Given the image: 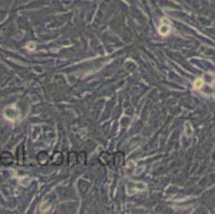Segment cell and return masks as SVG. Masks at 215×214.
Listing matches in <instances>:
<instances>
[{
	"label": "cell",
	"instance_id": "obj_8",
	"mask_svg": "<svg viewBox=\"0 0 215 214\" xmlns=\"http://www.w3.org/2000/svg\"><path fill=\"white\" fill-rule=\"evenodd\" d=\"M159 33L163 34V36L168 34V33H169V26H168V25H163V26H161V28H159Z\"/></svg>",
	"mask_w": 215,
	"mask_h": 214
},
{
	"label": "cell",
	"instance_id": "obj_9",
	"mask_svg": "<svg viewBox=\"0 0 215 214\" xmlns=\"http://www.w3.org/2000/svg\"><path fill=\"white\" fill-rule=\"evenodd\" d=\"M202 85H203V81H202V79H197L196 81H195V84H194V87H195L196 89H200Z\"/></svg>",
	"mask_w": 215,
	"mask_h": 214
},
{
	"label": "cell",
	"instance_id": "obj_2",
	"mask_svg": "<svg viewBox=\"0 0 215 214\" xmlns=\"http://www.w3.org/2000/svg\"><path fill=\"white\" fill-rule=\"evenodd\" d=\"M49 160H50V157H49L48 153L45 151H41L38 153V155H36V160H38V163H39V165L41 166H45L48 164Z\"/></svg>",
	"mask_w": 215,
	"mask_h": 214
},
{
	"label": "cell",
	"instance_id": "obj_5",
	"mask_svg": "<svg viewBox=\"0 0 215 214\" xmlns=\"http://www.w3.org/2000/svg\"><path fill=\"white\" fill-rule=\"evenodd\" d=\"M63 163V154L61 152H55L52 156V164L55 166H60Z\"/></svg>",
	"mask_w": 215,
	"mask_h": 214
},
{
	"label": "cell",
	"instance_id": "obj_10",
	"mask_svg": "<svg viewBox=\"0 0 215 214\" xmlns=\"http://www.w3.org/2000/svg\"><path fill=\"white\" fill-rule=\"evenodd\" d=\"M34 47H35V45L33 44V43H29V44H28V48L29 49H33Z\"/></svg>",
	"mask_w": 215,
	"mask_h": 214
},
{
	"label": "cell",
	"instance_id": "obj_1",
	"mask_svg": "<svg viewBox=\"0 0 215 214\" xmlns=\"http://www.w3.org/2000/svg\"><path fill=\"white\" fill-rule=\"evenodd\" d=\"M112 160H114V167L117 168H120L124 165V162H125V156H124V153L123 152H116L112 156Z\"/></svg>",
	"mask_w": 215,
	"mask_h": 214
},
{
	"label": "cell",
	"instance_id": "obj_4",
	"mask_svg": "<svg viewBox=\"0 0 215 214\" xmlns=\"http://www.w3.org/2000/svg\"><path fill=\"white\" fill-rule=\"evenodd\" d=\"M5 118H8L9 120H16L18 118V116H19V112H18V110H16L15 108H12V107H9V108H7L5 110Z\"/></svg>",
	"mask_w": 215,
	"mask_h": 214
},
{
	"label": "cell",
	"instance_id": "obj_7",
	"mask_svg": "<svg viewBox=\"0 0 215 214\" xmlns=\"http://www.w3.org/2000/svg\"><path fill=\"white\" fill-rule=\"evenodd\" d=\"M86 157H87V154H86V152L85 151H81L79 152V153H77V163L78 164H85L86 163Z\"/></svg>",
	"mask_w": 215,
	"mask_h": 214
},
{
	"label": "cell",
	"instance_id": "obj_6",
	"mask_svg": "<svg viewBox=\"0 0 215 214\" xmlns=\"http://www.w3.org/2000/svg\"><path fill=\"white\" fill-rule=\"evenodd\" d=\"M1 162L5 164V165H10L12 162H13V156L11 153L9 152H3L2 155H1Z\"/></svg>",
	"mask_w": 215,
	"mask_h": 214
},
{
	"label": "cell",
	"instance_id": "obj_3",
	"mask_svg": "<svg viewBox=\"0 0 215 214\" xmlns=\"http://www.w3.org/2000/svg\"><path fill=\"white\" fill-rule=\"evenodd\" d=\"M111 159H112V156H111L110 153H108L107 151H103L101 154H100V156H99V162H100L101 165L107 166L110 164Z\"/></svg>",
	"mask_w": 215,
	"mask_h": 214
}]
</instances>
